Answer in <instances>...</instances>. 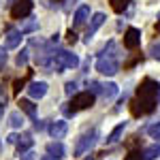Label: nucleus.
<instances>
[{
	"label": "nucleus",
	"instance_id": "1a4fd4ad",
	"mask_svg": "<svg viewBox=\"0 0 160 160\" xmlns=\"http://www.w3.org/2000/svg\"><path fill=\"white\" fill-rule=\"evenodd\" d=\"M19 43H22V32L15 30V28H9L4 32V47L7 49H15V47H19Z\"/></svg>",
	"mask_w": 160,
	"mask_h": 160
},
{
	"label": "nucleus",
	"instance_id": "c9c22d12",
	"mask_svg": "<svg viewBox=\"0 0 160 160\" xmlns=\"http://www.w3.org/2000/svg\"><path fill=\"white\" fill-rule=\"evenodd\" d=\"M2 113H4V105H0V115H2Z\"/></svg>",
	"mask_w": 160,
	"mask_h": 160
},
{
	"label": "nucleus",
	"instance_id": "cd10ccee",
	"mask_svg": "<svg viewBox=\"0 0 160 160\" xmlns=\"http://www.w3.org/2000/svg\"><path fill=\"white\" fill-rule=\"evenodd\" d=\"M66 41H68V43H77V32H75L73 28L66 32Z\"/></svg>",
	"mask_w": 160,
	"mask_h": 160
},
{
	"label": "nucleus",
	"instance_id": "7c9ffc66",
	"mask_svg": "<svg viewBox=\"0 0 160 160\" xmlns=\"http://www.w3.org/2000/svg\"><path fill=\"white\" fill-rule=\"evenodd\" d=\"M4 64H7V53H4V49H2V47H0V68H2Z\"/></svg>",
	"mask_w": 160,
	"mask_h": 160
},
{
	"label": "nucleus",
	"instance_id": "aec40b11",
	"mask_svg": "<svg viewBox=\"0 0 160 160\" xmlns=\"http://www.w3.org/2000/svg\"><path fill=\"white\" fill-rule=\"evenodd\" d=\"M111 2V9L115 13H124L128 9V4H130V0H109Z\"/></svg>",
	"mask_w": 160,
	"mask_h": 160
},
{
	"label": "nucleus",
	"instance_id": "5701e85b",
	"mask_svg": "<svg viewBox=\"0 0 160 160\" xmlns=\"http://www.w3.org/2000/svg\"><path fill=\"white\" fill-rule=\"evenodd\" d=\"M28 53H30L28 49H22V53H17V58H15L17 66H26V64H28V58H30Z\"/></svg>",
	"mask_w": 160,
	"mask_h": 160
},
{
	"label": "nucleus",
	"instance_id": "b1692460",
	"mask_svg": "<svg viewBox=\"0 0 160 160\" xmlns=\"http://www.w3.org/2000/svg\"><path fill=\"white\" fill-rule=\"evenodd\" d=\"M28 83V77H24V79H15L13 81V94H19V90Z\"/></svg>",
	"mask_w": 160,
	"mask_h": 160
},
{
	"label": "nucleus",
	"instance_id": "2eb2a0df",
	"mask_svg": "<svg viewBox=\"0 0 160 160\" xmlns=\"http://www.w3.org/2000/svg\"><path fill=\"white\" fill-rule=\"evenodd\" d=\"M88 17H90V9H88L86 4H83V7H79V9H77V13H75V17H73V26H75V28H77V26H83Z\"/></svg>",
	"mask_w": 160,
	"mask_h": 160
},
{
	"label": "nucleus",
	"instance_id": "bb28decb",
	"mask_svg": "<svg viewBox=\"0 0 160 160\" xmlns=\"http://www.w3.org/2000/svg\"><path fill=\"white\" fill-rule=\"evenodd\" d=\"M149 53H152V58L160 60V43H154V45H152V49H149Z\"/></svg>",
	"mask_w": 160,
	"mask_h": 160
},
{
	"label": "nucleus",
	"instance_id": "4468645a",
	"mask_svg": "<svg viewBox=\"0 0 160 160\" xmlns=\"http://www.w3.org/2000/svg\"><path fill=\"white\" fill-rule=\"evenodd\" d=\"M17 105H19V111H22V113H26V115H30L32 120H37V107L32 105V100L22 98L19 102H17Z\"/></svg>",
	"mask_w": 160,
	"mask_h": 160
},
{
	"label": "nucleus",
	"instance_id": "c756f323",
	"mask_svg": "<svg viewBox=\"0 0 160 160\" xmlns=\"http://www.w3.org/2000/svg\"><path fill=\"white\" fill-rule=\"evenodd\" d=\"M19 158H22V160H37V156H34L32 152H26V154H22Z\"/></svg>",
	"mask_w": 160,
	"mask_h": 160
},
{
	"label": "nucleus",
	"instance_id": "6ab92c4d",
	"mask_svg": "<svg viewBox=\"0 0 160 160\" xmlns=\"http://www.w3.org/2000/svg\"><path fill=\"white\" fill-rule=\"evenodd\" d=\"M100 92H102L105 98H113L118 94V86L115 83H100Z\"/></svg>",
	"mask_w": 160,
	"mask_h": 160
},
{
	"label": "nucleus",
	"instance_id": "dca6fc26",
	"mask_svg": "<svg viewBox=\"0 0 160 160\" xmlns=\"http://www.w3.org/2000/svg\"><path fill=\"white\" fill-rule=\"evenodd\" d=\"M141 156H143V160H154V158H158V156H160V143H154V145L145 148Z\"/></svg>",
	"mask_w": 160,
	"mask_h": 160
},
{
	"label": "nucleus",
	"instance_id": "20e7f679",
	"mask_svg": "<svg viewBox=\"0 0 160 160\" xmlns=\"http://www.w3.org/2000/svg\"><path fill=\"white\" fill-rule=\"evenodd\" d=\"M94 100H96V96H94V94H90V92H77L68 105H71V111L77 113V111H83V109L94 107Z\"/></svg>",
	"mask_w": 160,
	"mask_h": 160
},
{
	"label": "nucleus",
	"instance_id": "9b49d317",
	"mask_svg": "<svg viewBox=\"0 0 160 160\" xmlns=\"http://www.w3.org/2000/svg\"><path fill=\"white\" fill-rule=\"evenodd\" d=\"M102 24H105V13H94L92 15V22H90V28H88V32H86V43H90V38L94 37V32Z\"/></svg>",
	"mask_w": 160,
	"mask_h": 160
},
{
	"label": "nucleus",
	"instance_id": "423d86ee",
	"mask_svg": "<svg viewBox=\"0 0 160 160\" xmlns=\"http://www.w3.org/2000/svg\"><path fill=\"white\" fill-rule=\"evenodd\" d=\"M32 7H34L32 0H17V2L13 4V9H11V17L13 19H26V17H30Z\"/></svg>",
	"mask_w": 160,
	"mask_h": 160
},
{
	"label": "nucleus",
	"instance_id": "6e6552de",
	"mask_svg": "<svg viewBox=\"0 0 160 160\" xmlns=\"http://www.w3.org/2000/svg\"><path fill=\"white\" fill-rule=\"evenodd\" d=\"M139 43H141V32H139L137 28H128V30L124 32V47H128V49H137Z\"/></svg>",
	"mask_w": 160,
	"mask_h": 160
},
{
	"label": "nucleus",
	"instance_id": "393cba45",
	"mask_svg": "<svg viewBox=\"0 0 160 160\" xmlns=\"http://www.w3.org/2000/svg\"><path fill=\"white\" fill-rule=\"evenodd\" d=\"M130 111H132V115H135V118H141V115H143V111H141V105H139V100H132V102H130Z\"/></svg>",
	"mask_w": 160,
	"mask_h": 160
},
{
	"label": "nucleus",
	"instance_id": "c85d7f7f",
	"mask_svg": "<svg viewBox=\"0 0 160 160\" xmlns=\"http://www.w3.org/2000/svg\"><path fill=\"white\" fill-rule=\"evenodd\" d=\"M124 160H143V156H141V152H130Z\"/></svg>",
	"mask_w": 160,
	"mask_h": 160
},
{
	"label": "nucleus",
	"instance_id": "f257e3e1",
	"mask_svg": "<svg viewBox=\"0 0 160 160\" xmlns=\"http://www.w3.org/2000/svg\"><path fill=\"white\" fill-rule=\"evenodd\" d=\"M160 90V83L158 81H154V79H143L139 88H137V100H139V105H141V111H143V115L145 113H152V111L156 109V94H158Z\"/></svg>",
	"mask_w": 160,
	"mask_h": 160
},
{
	"label": "nucleus",
	"instance_id": "72a5a7b5",
	"mask_svg": "<svg viewBox=\"0 0 160 160\" xmlns=\"http://www.w3.org/2000/svg\"><path fill=\"white\" fill-rule=\"evenodd\" d=\"M17 141V135H9L7 137V143H15Z\"/></svg>",
	"mask_w": 160,
	"mask_h": 160
},
{
	"label": "nucleus",
	"instance_id": "0eeeda50",
	"mask_svg": "<svg viewBox=\"0 0 160 160\" xmlns=\"http://www.w3.org/2000/svg\"><path fill=\"white\" fill-rule=\"evenodd\" d=\"M47 132L51 135V139H64V135L68 132V124L64 122V120H58V122H51L47 126Z\"/></svg>",
	"mask_w": 160,
	"mask_h": 160
},
{
	"label": "nucleus",
	"instance_id": "ea45409f",
	"mask_svg": "<svg viewBox=\"0 0 160 160\" xmlns=\"http://www.w3.org/2000/svg\"><path fill=\"white\" fill-rule=\"evenodd\" d=\"M90 160H92V158H90Z\"/></svg>",
	"mask_w": 160,
	"mask_h": 160
},
{
	"label": "nucleus",
	"instance_id": "39448f33",
	"mask_svg": "<svg viewBox=\"0 0 160 160\" xmlns=\"http://www.w3.org/2000/svg\"><path fill=\"white\" fill-rule=\"evenodd\" d=\"M96 71L102 75H109V77H113V75L120 71V64H118V60L115 58H109V56H100L98 60H96Z\"/></svg>",
	"mask_w": 160,
	"mask_h": 160
},
{
	"label": "nucleus",
	"instance_id": "2f4dec72",
	"mask_svg": "<svg viewBox=\"0 0 160 160\" xmlns=\"http://www.w3.org/2000/svg\"><path fill=\"white\" fill-rule=\"evenodd\" d=\"M43 128H45V124L41 120H34V130H43Z\"/></svg>",
	"mask_w": 160,
	"mask_h": 160
},
{
	"label": "nucleus",
	"instance_id": "f704fd0d",
	"mask_svg": "<svg viewBox=\"0 0 160 160\" xmlns=\"http://www.w3.org/2000/svg\"><path fill=\"white\" fill-rule=\"evenodd\" d=\"M154 32H158V34H160V19L156 22V24H154Z\"/></svg>",
	"mask_w": 160,
	"mask_h": 160
},
{
	"label": "nucleus",
	"instance_id": "7ed1b4c3",
	"mask_svg": "<svg viewBox=\"0 0 160 160\" xmlns=\"http://www.w3.org/2000/svg\"><path fill=\"white\" fill-rule=\"evenodd\" d=\"M51 64L60 66L62 71H64V68H75V66L79 64V58H77L75 53H71V51L60 49V51H53V60H51Z\"/></svg>",
	"mask_w": 160,
	"mask_h": 160
},
{
	"label": "nucleus",
	"instance_id": "9d476101",
	"mask_svg": "<svg viewBox=\"0 0 160 160\" xmlns=\"http://www.w3.org/2000/svg\"><path fill=\"white\" fill-rule=\"evenodd\" d=\"M26 90H28V96L30 98H43L47 94V83L45 81H32Z\"/></svg>",
	"mask_w": 160,
	"mask_h": 160
},
{
	"label": "nucleus",
	"instance_id": "e433bc0d",
	"mask_svg": "<svg viewBox=\"0 0 160 160\" xmlns=\"http://www.w3.org/2000/svg\"><path fill=\"white\" fill-rule=\"evenodd\" d=\"M41 160H53V158H49V156H43V158H41Z\"/></svg>",
	"mask_w": 160,
	"mask_h": 160
},
{
	"label": "nucleus",
	"instance_id": "4be33fe9",
	"mask_svg": "<svg viewBox=\"0 0 160 160\" xmlns=\"http://www.w3.org/2000/svg\"><path fill=\"white\" fill-rule=\"evenodd\" d=\"M148 132H149V137H152V139H156V143H160V122L152 124V126L148 128Z\"/></svg>",
	"mask_w": 160,
	"mask_h": 160
},
{
	"label": "nucleus",
	"instance_id": "412c9836",
	"mask_svg": "<svg viewBox=\"0 0 160 160\" xmlns=\"http://www.w3.org/2000/svg\"><path fill=\"white\" fill-rule=\"evenodd\" d=\"M37 28H38V22L34 19V17H28V22L22 26V30H19V32H22V34H26V32H34Z\"/></svg>",
	"mask_w": 160,
	"mask_h": 160
},
{
	"label": "nucleus",
	"instance_id": "473e14b6",
	"mask_svg": "<svg viewBox=\"0 0 160 160\" xmlns=\"http://www.w3.org/2000/svg\"><path fill=\"white\" fill-rule=\"evenodd\" d=\"M137 143H139V137H132V139L128 141V148H135Z\"/></svg>",
	"mask_w": 160,
	"mask_h": 160
},
{
	"label": "nucleus",
	"instance_id": "58836bf2",
	"mask_svg": "<svg viewBox=\"0 0 160 160\" xmlns=\"http://www.w3.org/2000/svg\"><path fill=\"white\" fill-rule=\"evenodd\" d=\"M0 94H2V86H0Z\"/></svg>",
	"mask_w": 160,
	"mask_h": 160
},
{
	"label": "nucleus",
	"instance_id": "ddd939ff",
	"mask_svg": "<svg viewBox=\"0 0 160 160\" xmlns=\"http://www.w3.org/2000/svg\"><path fill=\"white\" fill-rule=\"evenodd\" d=\"M32 143H34V139H32V135H28V132H24L22 137H17V141H15V145H17V154L22 156V154H26V152H30Z\"/></svg>",
	"mask_w": 160,
	"mask_h": 160
},
{
	"label": "nucleus",
	"instance_id": "a878e982",
	"mask_svg": "<svg viewBox=\"0 0 160 160\" xmlns=\"http://www.w3.org/2000/svg\"><path fill=\"white\" fill-rule=\"evenodd\" d=\"M64 92H66L68 96H75V94H77V83H75V81H68L66 88H64Z\"/></svg>",
	"mask_w": 160,
	"mask_h": 160
},
{
	"label": "nucleus",
	"instance_id": "f03ea898",
	"mask_svg": "<svg viewBox=\"0 0 160 160\" xmlns=\"http://www.w3.org/2000/svg\"><path fill=\"white\" fill-rule=\"evenodd\" d=\"M96 139H98V130H96V128H92V130L83 132V135L79 137L77 145H75V156H83V154H88L90 149L94 148Z\"/></svg>",
	"mask_w": 160,
	"mask_h": 160
},
{
	"label": "nucleus",
	"instance_id": "f3484780",
	"mask_svg": "<svg viewBox=\"0 0 160 160\" xmlns=\"http://www.w3.org/2000/svg\"><path fill=\"white\" fill-rule=\"evenodd\" d=\"M124 128H126V124H118V126L111 130V135L107 137V143H118V141H120V137L124 135Z\"/></svg>",
	"mask_w": 160,
	"mask_h": 160
},
{
	"label": "nucleus",
	"instance_id": "f8f14e48",
	"mask_svg": "<svg viewBox=\"0 0 160 160\" xmlns=\"http://www.w3.org/2000/svg\"><path fill=\"white\" fill-rule=\"evenodd\" d=\"M47 156L53 160H62L66 156V149H64V145L60 141H51V143H47Z\"/></svg>",
	"mask_w": 160,
	"mask_h": 160
},
{
	"label": "nucleus",
	"instance_id": "4c0bfd02",
	"mask_svg": "<svg viewBox=\"0 0 160 160\" xmlns=\"http://www.w3.org/2000/svg\"><path fill=\"white\" fill-rule=\"evenodd\" d=\"M51 2H56V4H60V2H64V0H51Z\"/></svg>",
	"mask_w": 160,
	"mask_h": 160
},
{
	"label": "nucleus",
	"instance_id": "a211bd4d",
	"mask_svg": "<svg viewBox=\"0 0 160 160\" xmlns=\"http://www.w3.org/2000/svg\"><path fill=\"white\" fill-rule=\"evenodd\" d=\"M9 124H11V128H22V126H24V115H22V111H13L11 115H9Z\"/></svg>",
	"mask_w": 160,
	"mask_h": 160
}]
</instances>
